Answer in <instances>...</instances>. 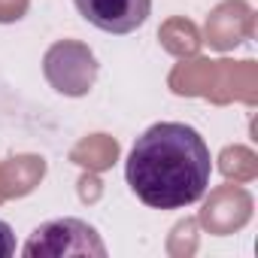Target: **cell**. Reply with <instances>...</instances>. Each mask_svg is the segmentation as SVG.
Listing matches in <instances>:
<instances>
[{"mask_svg": "<svg viewBox=\"0 0 258 258\" xmlns=\"http://www.w3.org/2000/svg\"><path fill=\"white\" fill-rule=\"evenodd\" d=\"M79 16L103 34H134L146 25L152 13V0H73Z\"/></svg>", "mask_w": 258, "mask_h": 258, "instance_id": "cell-3", "label": "cell"}, {"mask_svg": "<svg viewBox=\"0 0 258 258\" xmlns=\"http://www.w3.org/2000/svg\"><path fill=\"white\" fill-rule=\"evenodd\" d=\"M22 255L25 258H70V255H76V258H88V255L103 258L106 246L88 222L64 216V219H52V222L34 228V234L22 246Z\"/></svg>", "mask_w": 258, "mask_h": 258, "instance_id": "cell-2", "label": "cell"}, {"mask_svg": "<svg viewBox=\"0 0 258 258\" xmlns=\"http://www.w3.org/2000/svg\"><path fill=\"white\" fill-rule=\"evenodd\" d=\"M213 176L207 140L182 121H158L137 137L127 152L124 179L131 191L155 210L198 204Z\"/></svg>", "mask_w": 258, "mask_h": 258, "instance_id": "cell-1", "label": "cell"}, {"mask_svg": "<svg viewBox=\"0 0 258 258\" xmlns=\"http://www.w3.org/2000/svg\"><path fill=\"white\" fill-rule=\"evenodd\" d=\"M10 255H16V234L4 219H0V258H10Z\"/></svg>", "mask_w": 258, "mask_h": 258, "instance_id": "cell-4", "label": "cell"}]
</instances>
